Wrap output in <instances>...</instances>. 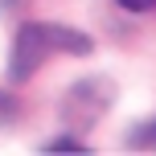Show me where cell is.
<instances>
[{"label": "cell", "mask_w": 156, "mask_h": 156, "mask_svg": "<svg viewBox=\"0 0 156 156\" xmlns=\"http://www.w3.org/2000/svg\"><path fill=\"white\" fill-rule=\"evenodd\" d=\"M115 103V86L111 78H86L78 82L62 103V115H66V127H90L103 111Z\"/></svg>", "instance_id": "obj_2"}, {"label": "cell", "mask_w": 156, "mask_h": 156, "mask_svg": "<svg viewBox=\"0 0 156 156\" xmlns=\"http://www.w3.org/2000/svg\"><path fill=\"white\" fill-rule=\"evenodd\" d=\"M156 0H119V8H127V12H144V8H152Z\"/></svg>", "instance_id": "obj_5"}, {"label": "cell", "mask_w": 156, "mask_h": 156, "mask_svg": "<svg viewBox=\"0 0 156 156\" xmlns=\"http://www.w3.org/2000/svg\"><path fill=\"white\" fill-rule=\"evenodd\" d=\"M127 144H156V119L144 127V132H132V136H127Z\"/></svg>", "instance_id": "obj_4"}, {"label": "cell", "mask_w": 156, "mask_h": 156, "mask_svg": "<svg viewBox=\"0 0 156 156\" xmlns=\"http://www.w3.org/2000/svg\"><path fill=\"white\" fill-rule=\"evenodd\" d=\"M49 54H90V37L70 29V25L58 21H29L21 25L12 41V58H8V78L25 82L49 62Z\"/></svg>", "instance_id": "obj_1"}, {"label": "cell", "mask_w": 156, "mask_h": 156, "mask_svg": "<svg viewBox=\"0 0 156 156\" xmlns=\"http://www.w3.org/2000/svg\"><path fill=\"white\" fill-rule=\"evenodd\" d=\"M82 148H86V144L78 140V136H62V140L49 144V152H82Z\"/></svg>", "instance_id": "obj_3"}, {"label": "cell", "mask_w": 156, "mask_h": 156, "mask_svg": "<svg viewBox=\"0 0 156 156\" xmlns=\"http://www.w3.org/2000/svg\"><path fill=\"white\" fill-rule=\"evenodd\" d=\"M16 4H25V0H0V8H16Z\"/></svg>", "instance_id": "obj_6"}]
</instances>
